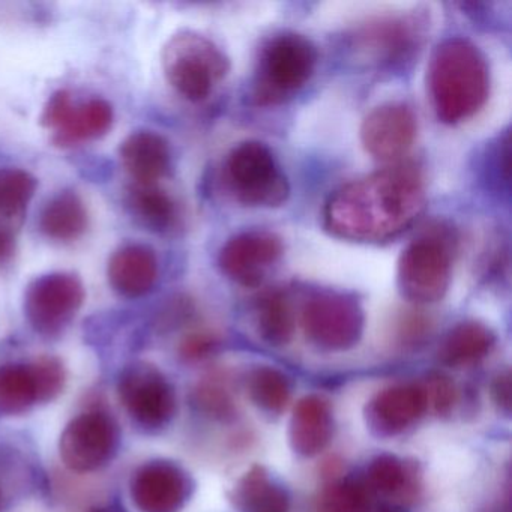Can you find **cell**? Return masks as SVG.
Here are the masks:
<instances>
[{"mask_svg": "<svg viewBox=\"0 0 512 512\" xmlns=\"http://www.w3.org/2000/svg\"><path fill=\"white\" fill-rule=\"evenodd\" d=\"M425 200L424 182L415 167H388L335 191L326 203L325 226L347 241H386L422 214Z\"/></svg>", "mask_w": 512, "mask_h": 512, "instance_id": "obj_1", "label": "cell"}, {"mask_svg": "<svg viewBox=\"0 0 512 512\" xmlns=\"http://www.w3.org/2000/svg\"><path fill=\"white\" fill-rule=\"evenodd\" d=\"M428 89L443 124H460L475 116L490 94L488 65L478 47L464 38L439 44L428 67Z\"/></svg>", "mask_w": 512, "mask_h": 512, "instance_id": "obj_2", "label": "cell"}, {"mask_svg": "<svg viewBox=\"0 0 512 512\" xmlns=\"http://www.w3.org/2000/svg\"><path fill=\"white\" fill-rule=\"evenodd\" d=\"M161 61L172 88L193 103L206 100L230 70L226 53L214 41L194 31H179L170 37Z\"/></svg>", "mask_w": 512, "mask_h": 512, "instance_id": "obj_3", "label": "cell"}, {"mask_svg": "<svg viewBox=\"0 0 512 512\" xmlns=\"http://www.w3.org/2000/svg\"><path fill=\"white\" fill-rule=\"evenodd\" d=\"M316 65V46L304 35H275L260 53L254 98L262 106L281 103L307 85Z\"/></svg>", "mask_w": 512, "mask_h": 512, "instance_id": "obj_4", "label": "cell"}, {"mask_svg": "<svg viewBox=\"0 0 512 512\" xmlns=\"http://www.w3.org/2000/svg\"><path fill=\"white\" fill-rule=\"evenodd\" d=\"M226 181L233 196L253 208H278L289 199L290 185L265 143L248 140L232 149Z\"/></svg>", "mask_w": 512, "mask_h": 512, "instance_id": "obj_5", "label": "cell"}, {"mask_svg": "<svg viewBox=\"0 0 512 512\" xmlns=\"http://www.w3.org/2000/svg\"><path fill=\"white\" fill-rule=\"evenodd\" d=\"M452 244L445 232L424 233L407 245L398 260V286L415 304H434L448 292Z\"/></svg>", "mask_w": 512, "mask_h": 512, "instance_id": "obj_6", "label": "cell"}, {"mask_svg": "<svg viewBox=\"0 0 512 512\" xmlns=\"http://www.w3.org/2000/svg\"><path fill=\"white\" fill-rule=\"evenodd\" d=\"M85 284L73 272H50L32 280L25 290L23 310L35 332L56 337L73 322L85 302Z\"/></svg>", "mask_w": 512, "mask_h": 512, "instance_id": "obj_7", "label": "cell"}, {"mask_svg": "<svg viewBox=\"0 0 512 512\" xmlns=\"http://www.w3.org/2000/svg\"><path fill=\"white\" fill-rule=\"evenodd\" d=\"M67 383V371L56 356L0 367V413L22 415L37 404L58 398Z\"/></svg>", "mask_w": 512, "mask_h": 512, "instance_id": "obj_8", "label": "cell"}, {"mask_svg": "<svg viewBox=\"0 0 512 512\" xmlns=\"http://www.w3.org/2000/svg\"><path fill=\"white\" fill-rule=\"evenodd\" d=\"M115 112L103 98L76 101L68 91H58L47 100L41 124L53 131V143L73 148L101 139L112 130Z\"/></svg>", "mask_w": 512, "mask_h": 512, "instance_id": "obj_9", "label": "cell"}, {"mask_svg": "<svg viewBox=\"0 0 512 512\" xmlns=\"http://www.w3.org/2000/svg\"><path fill=\"white\" fill-rule=\"evenodd\" d=\"M364 325L361 304L346 293H317L308 299L302 310L305 334L320 349L337 352L356 346Z\"/></svg>", "mask_w": 512, "mask_h": 512, "instance_id": "obj_10", "label": "cell"}, {"mask_svg": "<svg viewBox=\"0 0 512 512\" xmlns=\"http://www.w3.org/2000/svg\"><path fill=\"white\" fill-rule=\"evenodd\" d=\"M118 392L128 415L145 430H161L175 416V389L167 377L148 362L127 365L119 376Z\"/></svg>", "mask_w": 512, "mask_h": 512, "instance_id": "obj_11", "label": "cell"}, {"mask_svg": "<svg viewBox=\"0 0 512 512\" xmlns=\"http://www.w3.org/2000/svg\"><path fill=\"white\" fill-rule=\"evenodd\" d=\"M121 430L118 422L103 410H91L74 418L59 440V454L73 472H94L118 454Z\"/></svg>", "mask_w": 512, "mask_h": 512, "instance_id": "obj_12", "label": "cell"}, {"mask_svg": "<svg viewBox=\"0 0 512 512\" xmlns=\"http://www.w3.org/2000/svg\"><path fill=\"white\" fill-rule=\"evenodd\" d=\"M193 493L187 470L169 460L142 464L130 482L134 505L142 512H179Z\"/></svg>", "mask_w": 512, "mask_h": 512, "instance_id": "obj_13", "label": "cell"}, {"mask_svg": "<svg viewBox=\"0 0 512 512\" xmlns=\"http://www.w3.org/2000/svg\"><path fill=\"white\" fill-rule=\"evenodd\" d=\"M283 242L275 233L251 230L233 236L221 248V271L245 287L262 284L272 266L283 256Z\"/></svg>", "mask_w": 512, "mask_h": 512, "instance_id": "obj_14", "label": "cell"}, {"mask_svg": "<svg viewBox=\"0 0 512 512\" xmlns=\"http://www.w3.org/2000/svg\"><path fill=\"white\" fill-rule=\"evenodd\" d=\"M416 131V118L409 107L385 104L365 116L361 125V142L371 157L394 163L412 149Z\"/></svg>", "mask_w": 512, "mask_h": 512, "instance_id": "obj_15", "label": "cell"}, {"mask_svg": "<svg viewBox=\"0 0 512 512\" xmlns=\"http://www.w3.org/2000/svg\"><path fill=\"white\" fill-rule=\"evenodd\" d=\"M38 181L22 169H0V262H8L16 251L17 236L26 212L37 193Z\"/></svg>", "mask_w": 512, "mask_h": 512, "instance_id": "obj_16", "label": "cell"}, {"mask_svg": "<svg viewBox=\"0 0 512 512\" xmlns=\"http://www.w3.org/2000/svg\"><path fill=\"white\" fill-rule=\"evenodd\" d=\"M421 385L400 383L376 395L367 406V424L379 436H395L415 424L424 415Z\"/></svg>", "mask_w": 512, "mask_h": 512, "instance_id": "obj_17", "label": "cell"}, {"mask_svg": "<svg viewBox=\"0 0 512 512\" xmlns=\"http://www.w3.org/2000/svg\"><path fill=\"white\" fill-rule=\"evenodd\" d=\"M157 254L149 245L125 244L113 251L107 263V280L118 295L142 298L158 280Z\"/></svg>", "mask_w": 512, "mask_h": 512, "instance_id": "obj_18", "label": "cell"}, {"mask_svg": "<svg viewBox=\"0 0 512 512\" xmlns=\"http://www.w3.org/2000/svg\"><path fill=\"white\" fill-rule=\"evenodd\" d=\"M119 157L136 184H160L172 169L169 143L155 131H133L121 143Z\"/></svg>", "mask_w": 512, "mask_h": 512, "instance_id": "obj_19", "label": "cell"}, {"mask_svg": "<svg viewBox=\"0 0 512 512\" xmlns=\"http://www.w3.org/2000/svg\"><path fill=\"white\" fill-rule=\"evenodd\" d=\"M334 433V418L328 401L308 395L296 404L290 419V445L304 457H314L329 445Z\"/></svg>", "mask_w": 512, "mask_h": 512, "instance_id": "obj_20", "label": "cell"}, {"mask_svg": "<svg viewBox=\"0 0 512 512\" xmlns=\"http://www.w3.org/2000/svg\"><path fill=\"white\" fill-rule=\"evenodd\" d=\"M89 226L88 208L82 197L74 190L56 193L44 205L40 214V230L50 241H77L85 235Z\"/></svg>", "mask_w": 512, "mask_h": 512, "instance_id": "obj_21", "label": "cell"}, {"mask_svg": "<svg viewBox=\"0 0 512 512\" xmlns=\"http://www.w3.org/2000/svg\"><path fill=\"white\" fill-rule=\"evenodd\" d=\"M230 497L241 512H287L290 508L286 488L262 466L251 467L236 482Z\"/></svg>", "mask_w": 512, "mask_h": 512, "instance_id": "obj_22", "label": "cell"}, {"mask_svg": "<svg viewBox=\"0 0 512 512\" xmlns=\"http://www.w3.org/2000/svg\"><path fill=\"white\" fill-rule=\"evenodd\" d=\"M127 208L137 223L151 232H170L178 221V206L160 184L134 182L128 188Z\"/></svg>", "mask_w": 512, "mask_h": 512, "instance_id": "obj_23", "label": "cell"}, {"mask_svg": "<svg viewBox=\"0 0 512 512\" xmlns=\"http://www.w3.org/2000/svg\"><path fill=\"white\" fill-rule=\"evenodd\" d=\"M496 343L493 331L484 323L467 320L458 323L446 335L440 346L442 362L451 367L475 364L488 355Z\"/></svg>", "mask_w": 512, "mask_h": 512, "instance_id": "obj_24", "label": "cell"}, {"mask_svg": "<svg viewBox=\"0 0 512 512\" xmlns=\"http://www.w3.org/2000/svg\"><path fill=\"white\" fill-rule=\"evenodd\" d=\"M362 37L368 49L391 62L403 58L418 44L419 25L413 19H389L368 26Z\"/></svg>", "mask_w": 512, "mask_h": 512, "instance_id": "obj_25", "label": "cell"}, {"mask_svg": "<svg viewBox=\"0 0 512 512\" xmlns=\"http://www.w3.org/2000/svg\"><path fill=\"white\" fill-rule=\"evenodd\" d=\"M416 473L395 455H379L367 469V485L371 494L388 497H410L416 491Z\"/></svg>", "mask_w": 512, "mask_h": 512, "instance_id": "obj_26", "label": "cell"}, {"mask_svg": "<svg viewBox=\"0 0 512 512\" xmlns=\"http://www.w3.org/2000/svg\"><path fill=\"white\" fill-rule=\"evenodd\" d=\"M257 328L272 346H286L295 332V316L289 299L280 290L265 293L257 302Z\"/></svg>", "mask_w": 512, "mask_h": 512, "instance_id": "obj_27", "label": "cell"}, {"mask_svg": "<svg viewBox=\"0 0 512 512\" xmlns=\"http://www.w3.org/2000/svg\"><path fill=\"white\" fill-rule=\"evenodd\" d=\"M373 494L364 481L337 479L326 485L317 499L316 512H371Z\"/></svg>", "mask_w": 512, "mask_h": 512, "instance_id": "obj_28", "label": "cell"}, {"mask_svg": "<svg viewBox=\"0 0 512 512\" xmlns=\"http://www.w3.org/2000/svg\"><path fill=\"white\" fill-rule=\"evenodd\" d=\"M248 394L260 409L280 413L290 400L289 379L277 368H256L248 376Z\"/></svg>", "mask_w": 512, "mask_h": 512, "instance_id": "obj_29", "label": "cell"}, {"mask_svg": "<svg viewBox=\"0 0 512 512\" xmlns=\"http://www.w3.org/2000/svg\"><path fill=\"white\" fill-rule=\"evenodd\" d=\"M196 406L215 419H229L235 413V401L229 385L217 374L203 377L194 389Z\"/></svg>", "mask_w": 512, "mask_h": 512, "instance_id": "obj_30", "label": "cell"}, {"mask_svg": "<svg viewBox=\"0 0 512 512\" xmlns=\"http://www.w3.org/2000/svg\"><path fill=\"white\" fill-rule=\"evenodd\" d=\"M424 392L425 406L433 410L436 415L445 416L451 412L457 400V391L454 383L442 374H431L421 385Z\"/></svg>", "mask_w": 512, "mask_h": 512, "instance_id": "obj_31", "label": "cell"}, {"mask_svg": "<svg viewBox=\"0 0 512 512\" xmlns=\"http://www.w3.org/2000/svg\"><path fill=\"white\" fill-rule=\"evenodd\" d=\"M218 341L214 335L206 332L188 335L181 344V355L187 361H203L217 350Z\"/></svg>", "mask_w": 512, "mask_h": 512, "instance_id": "obj_32", "label": "cell"}, {"mask_svg": "<svg viewBox=\"0 0 512 512\" xmlns=\"http://www.w3.org/2000/svg\"><path fill=\"white\" fill-rule=\"evenodd\" d=\"M491 394H493L494 403L497 404L502 412L508 415L511 412V374L500 373L493 382V388H491Z\"/></svg>", "mask_w": 512, "mask_h": 512, "instance_id": "obj_33", "label": "cell"}, {"mask_svg": "<svg viewBox=\"0 0 512 512\" xmlns=\"http://www.w3.org/2000/svg\"><path fill=\"white\" fill-rule=\"evenodd\" d=\"M89 512H118L116 509L110 508V506H103V508H94Z\"/></svg>", "mask_w": 512, "mask_h": 512, "instance_id": "obj_34", "label": "cell"}, {"mask_svg": "<svg viewBox=\"0 0 512 512\" xmlns=\"http://www.w3.org/2000/svg\"><path fill=\"white\" fill-rule=\"evenodd\" d=\"M0 508H2V491H0Z\"/></svg>", "mask_w": 512, "mask_h": 512, "instance_id": "obj_35", "label": "cell"}, {"mask_svg": "<svg viewBox=\"0 0 512 512\" xmlns=\"http://www.w3.org/2000/svg\"><path fill=\"white\" fill-rule=\"evenodd\" d=\"M386 512H394V511H386Z\"/></svg>", "mask_w": 512, "mask_h": 512, "instance_id": "obj_36", "label": "cell"}]
</instances>
